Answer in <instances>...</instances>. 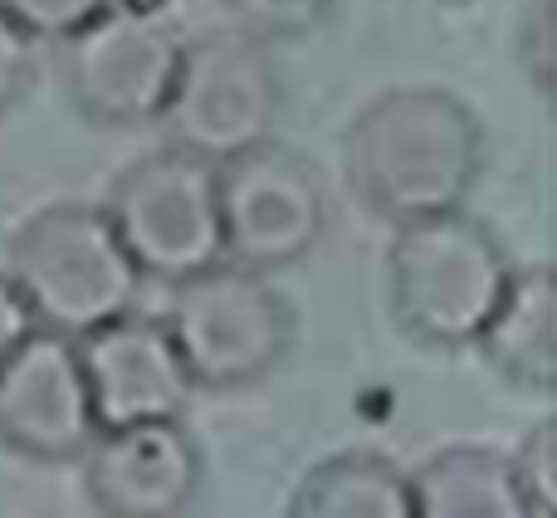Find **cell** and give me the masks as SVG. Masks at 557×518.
<instances>
[{
  "instance_id": "cell-12",
  "label": "cell",
  "mask_w": 557,
  "mask_h": 518,
  "mask_svg": "<svg viewBox=\"0 0 557 518\" xmlns=\"http://www.w3.org/2000/svg\"><path fill=\"white\" fill-rule=\"evenodd\" d=\"M494 377L523 396L557 392V274L553 264H513L490 323L474 337Z\"/></svg>"
},
{
  "instance_id": "cell-9",
  "label": "cell",
  "mask_w": 557,
  "mask_h": 518,
  "mask_svg": "<svg viewBox=\"0 0 557 518\" xmlns=\"http://www.w3.org/2000/svg\"><path fill=\"white\" fill-rule=\"evenodd\" d=\"M94 435L98 416L74 337L35 323L0 362V445L35 465H78Z\"/></svg>"
},
{
  "instance_id": "cell-15",
  "label": "cell",
  "mask_w": 557,
  "mask_h": 518,
  "mask_svg": "<svg viewBox=\"0 0 557 518\" xmlns=\"http://www.w3.org/2000/svg\"><path fill=\"white\" fill-rule=\"evenodd\" d=\"M221 10L245 35L264 39V45H284V39L313 35L337 10V0H221Z\"/></svg>"
},
{
  "instance_id": "cell-13",
  "label": "cell",
  "mask_w": 557,
  "mask_h": 518,
  "mask_svg": "<svg viewBox=\"0 0 557 518\" xmlns=\"http://www.w3.org/2000/svg\"><path fill=\"white\" fill-rule=\"evenodd\" d=\"M406 480L416 518H533L509 451L445 445L406 470Z\"/></svg>"
},
{
  "instance_id": "cell-5",
  "label": "cell",
  "mask_w": 557,
  "mask_h": 518,
  "mask_svg": "<svg viewBox=\"0 0 557 518\" xmlns=\"http://www.w3.org/2000/svg\"><path fill=\"white\" fill-rule=\"evenodd\" d=\"M103 215L133 255L137 274L166 288L225 259L215 162L186 147L162 143L123 166L103 196Z\"/></svg>"
},
{
  "instance_id": "cell-1",
  "label": "cell",
  "mask_w": 557,
  "mask_h": 518,
  "mask_svg": "<svg viewBox=\"0 0 557 518\" xmlns=\"http://www.w3.org/2000/svg\"><path fill=\"white\" fill-rule=\"evenodd\" d=\"M484 172V123L441 84H396L357 108L343 176L367 215L406 225L470 201Z\"/></svg>"
},
{
  "instance_id": "cell-17",
  "label": "cell",
  "mask_w": 557,
  "mask_h": 518,
  "mask_svg": "<svg viewBox=\"0 0 557 518\" xmlns=\"http://www.w3.org/2000/svg\"><path fill=\"white\" fill-rule=\"evenodd\" d=\"M519 64L539 94H553L557 78V0H529L519 15Z\"/></svg>"
},
{
  "instance_id": "cell-4",
  "label": "cell",
  "mask_w": 557,
  "mask_h": 518,
  "mask_svg": "<svg viewBox=\"0 0 557 518\" xmlns=\"http://www.w3.org/2000/svg\"><path fill=\"white\" fill-rule=\"evenodd\" d=\"M162 323L191 372L196 392H245L284 367L294 353L298 318L270 274L235 259L172 284Z\"/></svg>"
},
{
  "instance_id": "cell-20",
  "label": "cell",
  "mask_w": 557,
  "mask_h": 518,
  "mask_svg": "<svg viewBox=\"0 0 557 518\" xmlns=\"http://www.w3.org/2000/svg\"><path fill=\"white\" fill-rule=\"evenodd\" d=\"M35 328V313H29L25 294L15 288V279L0 269V362H5L10 353L20 347V337Z\"/></svg>"
},
{
  "instance_id": "cell-11",
  "label": "cell",
  "mask_w": 557,
  "mask_h": 518,
  "mask_svg": "<svg viewBox=\"0 0 557 518\" xmlns=\"http://www.w3.org/2000/svg\"><path fill=\"white\" fill-rule=\"evenodd\" d=\"M74 347L88 377L98 431L133 421H172L191 406L196 382L162 318L127 308V313L78 333Z\"/></svg>"
},
{
  "instance_id": "cell-18",
  "label": "cell",
  "mask_w": 557,
  "mask_h": 518,
  "mask_svg": "<svg viewBox=\"0 0 557 518\" xmlns=\"http://www.w3.org/2000/svg\"><path fill=\"white\" fill-rule=\"evenodd\" d=\"M108 5H113V0H0V10H5L29 39H54V45L74 35L78 25H88V20Z\"/></svg>"
},
{
  "instance_id": "cell-10",
  "label": "cell",
  "mask_w": 557,
  "mask_h": 518,
  "mask_svg": "<svg viewBox=\"0 0 557 518\" xmlns=\"http://www.w3.org/2000/svg\"><path fill=\"white\" fill-rule=\"evenodd\" d=\"M78 465H84V499L103 518L191 514L206 484V455L182 416L103 425Z\"/></svg>"
},
{
  "instance_id": "cell-2",
  "label": "cell",
  "mask_w": 557,
  "mask_h": 518,
  "mask_svg": "<svg viewBox=\"0 0 557 518\" xmlns=\"http://www.w3.org/2000/svg\"><path fill=\"white\" fill-rule=\"evenodd\" d=\"M392 231L386 304H392L396 328L435 353L474 347L513 274L504 240L490 231V221L470 215L465 206L392 225Z\"/></svg>"
},
{
  "instance_id": "cell-8",
  "label": "cell",
  "mask_w": 557,
  "mask_h": 518,
  "mask_svg": "<svg viewBox=\"0 0 557 518\" xmlns=\"http://www.w3.org/2000/svg\"><path fill=\"white\" fill-rule=\"evenodd\" d=\"M64 45L59 74L74 113L94 127H147L162 118L182 64V35L152 10L113 0Z\"/></svg>"
},
{
  "instance_id": "cell-3",
  "label": "cell",
  "mask_w": 557,
  "mask_h": 518,
  "mask_svg": "<svg viewBox=\"0 0 557 518\" xmlns=\"http://www.w3.org/2000/svg\"><path fill=\"white\" fill-rule=\"evenodd\" d=\"M5 274L25 294L35 323L69 337L137 308L143 294V274L117 240L113 221L103 206L88 201H54L25 215L10 235Z\"/></svg>"
},
{
  "instance_id": "cell-7",
  "label": "cell",
  "mask_w": 557,
  "mask_h": 518,
  "mask_svg": "<svg viewBox=\"0 0 557 518\" xmlns=\"http://www.w3.org/2000/svg\"><path fill=\"white\" fill-rule=\"evenodd\" d=\"M215 196H221L225 259L260 274L304 264L327 235L333 201L323 166L274 137L215 162Z\"/></svg>"
},
{
  "instance_id": "cell-19",
  "label": "cell",
  "mask_w": 557,
  "mask_h": 518,
  "mask_svg": "<svg viewBox=\"0 0 557 518\" xmlns=\"http://www.w3.org/2000/svg\"><path fill=\"white\" fill-rule=\"evenodd\" d=\"M35 84V39L0 10V118Z\"/></svg>"
},
{
  "instance_id": "cell-14",
  "label": "cell",
  "mask_w": 557,
  "mask_h": 518,
  "mask_svg": "<svg viewBox=\"0 0 557 518\" xmlns=\"http://www.w3.org/2000/svg\"><path fill=\"white\" fill-rule=\"evenodd\" d=\"M294 518H416L411 480L382 451H337L288 494Z\"/></svg>"
},
{
  "instance_id": "cell-6",
  "label": "cell",
  "mask_w": 557,
  "mask_h": 518,
  "mask_svg": "<svg viewBox=\"0 0 557 518\" xmlns=\"http://www.w3.org/2000/svg\"><path fill=\"white\" fill-rule=\"evenodd\" d=\"M278 113H284V78L274 49L231 25L182 39V64L157 123L172 147H186L206 162H225L274 137Z\"/></svg>"
},
{
  "instance_id": "cell-16",
  "label": "cell",
  "mask_w": 557,
  "mask_h": 518,
  "mask_svg": "<svg viewBox=\"0 0 557 518\" xmlns=\"http://www.w3.org/2000/svg\"><path fill=\"white\" fill-rule=\"evenodd\" d=\"M513 470L529 494L533 518H548L557 509V421H539L513 451Z\"/></svg>"
}]
</instances>
